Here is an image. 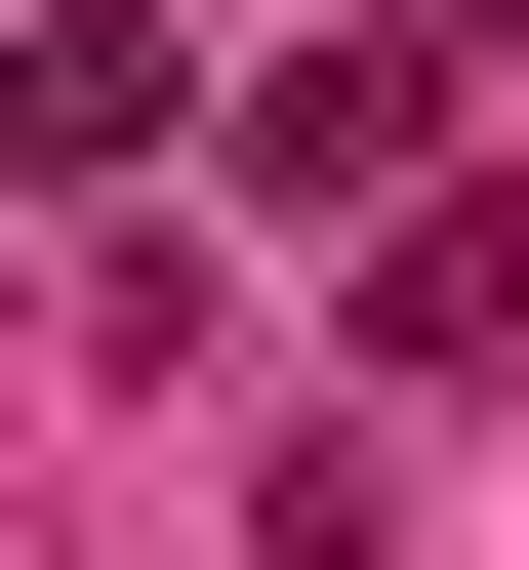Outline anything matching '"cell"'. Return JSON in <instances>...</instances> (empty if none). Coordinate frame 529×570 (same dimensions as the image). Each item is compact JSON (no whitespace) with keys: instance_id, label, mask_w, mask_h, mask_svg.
Instances as JSON below:
<instances>
[{"instance_id":"6da1fadb","label":"cell","mask_w":529,"mask_h":570,"mask_svg":"<svg viewBox=\"0 0 529 570\" xmlns=\"http://www.w3.org/2000/svg\"><path fill=\"white\" fill-rule=\"evenodd\" d=\"M366 367H529V204H408L366 245Z\"/></svg>"}]
</instances>
